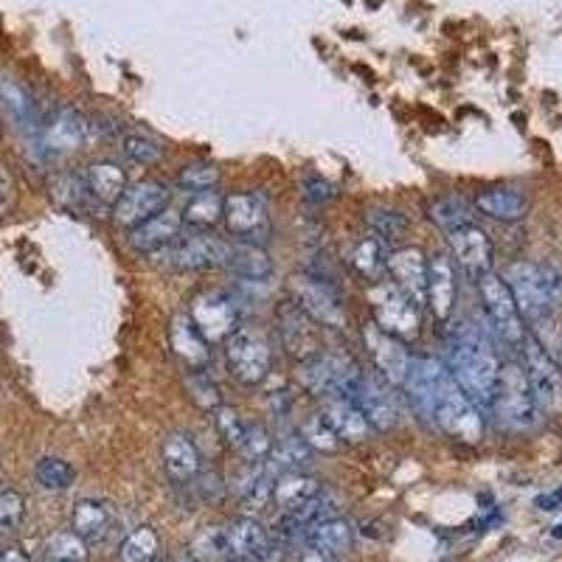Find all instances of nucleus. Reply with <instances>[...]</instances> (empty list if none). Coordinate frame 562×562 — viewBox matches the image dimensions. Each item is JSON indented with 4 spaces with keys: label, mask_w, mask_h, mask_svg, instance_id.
Wrapping results in <instances>:
<instances>
[{
    "label": "nucleus",
    "mask_w": 562,
    "mask_h": 562,
    "mask_svg": "<svg viewBox=\"0 0 562 562\" xmlns=\"http://www.w3.org/2000/svg\"><path fill=\"white\" fill-rule=\"evenodd\" d=\"M403 388L413 413L425 425L470 445L484 436V411L461 392L447 366L436 357H411Z\"/></svg>",
    "instance_id": "obj_1"
},
{
    "label": "nucleus",
    "mask_w": 562,
    "mask_h": 562,
    "mask_svg": "<svg viewBox=\"0 0 562 562\" xmlns=\"http://www.w3.org/2000/svg\"><path fill=\"white\" fill-rule=\"evenodd\" d=\"M445 366L461 392L473 399L481 411H489L498 371H501V357L495 352L489 332L470 321L459 323L450 332Z\"/></svg>",
    "instance_id": "obj_2"
},
{
    "label": "nucleus",
    "mask_w": 562,
    "mask_h": 562,
    "mask_svg": "<svg viewBox=\"0 0 562 562\" xmlns=\"http://www.w3.org/2000/svg\"><path fill=\"white\" fill-rule=\"evenodd\" d=\"M523 321H546L562 298V273L554 265L514 261L503 276Z\"/></svg>",
    "instance_id": "obj_3"
},
{
    "label": "nucleus",
    "mask_w": 562,
    "mask_h": 562,
    "mask_svg": "<svg viewBox=\"0 0 562 562\" xmlns=\"http://www.w3.org/2000/svg\"><path fill=\"white\" fill-rule=\"evenodd\" d=\"M489 411L509 431H528V427L537 425L540 411H537L535 394H532L521 360H501Z\"/></svg>",
    "instance_id": "obj_4"
},
{
    "label": "nucleus",
    "mask_w": 562,
    "mask_h": 562,
    "mask_svg": "<svg viewBox=\"0 0 562 562\" xmlns=\"http://www.w3.org/2000/svg\"><path fill=\"white\" fill-rule=\"evenodd\" d=\"M521 363L535 394L537 411L542 417H562V369L535 335L523 337Z\"/></svg>",
    "instance_id": "obj_5"
},
{
    "label": "nucleus",
    "mask_w": 562,
    "mask_h": 562,
    "mask_svg": "<svg viewBox=\"0 0 562 562\" xmlns=\"http://www.w3.org/2000/svg\"><path fill=\"white\" fill-rule=\"evenodd\" d=\"M478 281V295L481 307H484V316L489 321V332H493L498 341H503L507 346H518L521 349L526 332V321H523L521 309L514 304L512 293H509L507 281L498 273H484Z\"/></svg>",
    "instance_id": "obj_6"
},
{
    "label": "nucleus",
    "mask_w": 562,
    "mask_h": 562,
    "mask_svg": "<svg viewBox=\"0 0 562 562\" xmlns=\"http://www.w3.org/2000/svg\"><path fill=\"white\" fill-rule=\"evenodd\" d=\"M226 366L242 385H259L273 366L268 337L254 327H237L226 337Z\"/></svg>",
    "instance_id": "obj_7"
},
{
    "label": "nucleus",
    "mask_w": 562,
    "mask_h": 562,
    "mask_svg": "<svg viewBox=\"0 0 562 562\" xmlns=\"http://www.w3.org/2000/svg\"><path fill=\"white\" fill-rule=\"evenodd\" d=\"M363 371L337 355H316L304 360L302 383L309 394L323 399H352Z\"/></svg>",
    "instance_id": "obj_8"
},
{
    "label": "nucleus",
    "mask_w": 562,
    "mask_h": 562,
    "mask_svg": "<svg viewBox=\"0 0 562 562\" xmlns=\"http://www.w3.org/2000/svg\"><path fill=\"white\" fill-rule=\"evenodd\" d=\"M290 293H293V302L316 323H323V327H343L346 323V309H343L341 290H337L335 281H327L316 273L293 276Z\"/></svg>",
    "instance_id": "obj_9"
},
{
    "label": "nucleus",
    "mask_w": 562,
    "mask_h": 562,
    "mask_svg": "<svg viewBox=\"0 0 562 562\" xmlns=\"http://www.w3.org/2000/svg\"><path fill=\"white\" fill-rule=\"evenodd\" d=\"M371 312L380 330L394 335L397 341H411L419 335L422 323V307L413 304L405 293H399L394 284H378L371 290Z\"/></svg>",
    "instance_id": "obj_10"
},
{
    "label": "nucleus",
    "mask_w": 562,
    "mask_h": 562,
    "mask_svg": "<svg viewBox=\"0 0 562 562\" xmlns=\"http://www.w3.org/2000/svg\"><path fill=\"white\" fill-rule=\"evenodd\" d=\"M189 318L208 343L226 341L240 323V302L226 290H203L192 298Z\"/></svg>",
    "instance_id": "obj_11"
},
{
    "label": "nucleus",
    "mask_w": 562,
    "mask_h": 562,
    "mask_svg": "<svg viewBox=\"0 0 562 562\" xmlns=\"http://www.w3.org/2000/svg\"><path fill=\"white\" fill-rule=\"evenodd\" d=\"M228 231L240 242L247 245H259L270 233V214L268 203L254 192L228 194L226 197V214H222Z\"/></svg>",
    "instance_id": "obj_12"
},
{
    "label": "nucleus",
    "mask_w": 562,
    "mask_h": 562,
    "mask_svg": "<svg viewBox=\"0 0 562 562\" xmlns=\"http://www.w3.org/2000/svg\"><path fill=\"white\" fill-rule=\"evenodd\" d=\"M352 403L360 408V413L366 417L371 431L392 433L394 427L399 425L397 399H394L388 380H383L380 374H366L363 371L355 394H352Z\"/></svg>",
    "instance_id": "obj_13"
},
{
    "label": "nucleus",
    "mask_w": 562,
    "mask_h": 562,
    "mask_svg": "<svg viewBox=\"0 0 562 562\" xmlns=\"http://www.w3.org/2000/svg\"><path fill=\"white\" fill-rule=\"evenodd\" d=\"M231 245L214 237H178L169 247L161 251L166 268L175 270H212L226 268Z\"/></svg>",
    "instance_id": "obj_14"
},
{
    "label": "nucleus",
    "mask_w": 562,
    "mask_h": 562,
    "mask_svg": "<svg viewBox=\"0 0 562 562\" xmlns=\"http://www.w3.org/2000/svg\"><path fill=\"white\" fill-rule=\"evenodd\" d=\"M169 206V189L158 180H138V183L127 186V192L122 194L113 212H116V222L122 228H138L150 217Z\"/></svg>",
    "instance_id": "obj_15"
},
{
    "label": "nucleus",
    "mask_w": 562,
    "mask_h": 562,
    "mask_svg": "<svg viewBox=\"0 0 562 562\" xmlns=\"http://www.w3.org/2000/svg\"><path fill=\"white\" fill-rule=\"evenodd\" d=\"M222 546H226V562H261L273 551L268 528L254 518H240L222 528Z\"/></svg>",
    "instance_id": "obj_16"
},
{
    "label": "nucleus",
    "mask_w": 562,
    "mask_h": 562,
    "mask_svg": "<svg viewBox=\"0 0 562 562\" xmlns=\"http://www.w3.org/2000/svg\"><path fill=\"white\" fill-rule=\"evenodd\" d=\"M447 242H450L452 259L467 276L481 279L493 270V242L475 222H467V226L447 233Z\"/></svg>",
    "instance_id": "obj_17"
},
{
    "label": "nucleus",
    "mask_w": 562,
    "mask_h": 562,
    "mask_svg": "<svg viewBox=\"0 0 562 562\" xmlns=\"http://www.w3.org/2000/svg\"><path fill=\"white\" fill-rule=\"evenodd\" d=\"M363 341L371 360L378 366L380 378L388 380L392 385H403L405 374H408V366H411V355L405 352L403 341H397L394 335L380 330L378 323H366Z\"/></svg>",
    "instance_id": "obj_18"
},
{
    "label": "nucleus",
    "mask_w": 562,
    "mask_h": 562,
    "mask_svg": "<svg viewBox=\"0 0 562 562\" xmlns=\"http://www.w3.org/2000/svg\"><path fill=\"white\" fill-rule=\"evenodd\" d=\"M279 323L284 349L295 360H309V357L321 355V332H318L316 321L298 304L290 302L288 307H279Z\"/></svg>",
    "instance_id": "obj_19"
},
{
    "label": "nucleus",
    "mask_w": 562,
    "mask_h": 562,
    "mask_svg": "<svg viewBox=\"0 0 562 562\" xmlns=\"http://www.w3.org/2000/svg\"><path fill=\"white\" fill-rule=\"evenodd\" d=\"M388 276L392 284L411 298L413 304L425 307L427 302V259L419 247H399L388 254Z\"/></svg>",
    "instance_id": "obj_20"
},
{
    "label": "nucleus",
    "mask_w": 562,
    "mask_h": 562,
    "mask_svg": "<svg viewBox=\"0 0 562 562\" xmlns=\"http://www.w3.org/2000/svg\"><path fill=\"white\" fill-rule=\"evenodd\" d=\"M456 293H459V276H456V261L447 254H433L427 259V307L433 318L445 323L456 307Z\"/></svg>",
    "instance_id": "obj_21"
},
{
    "label": "nucleus",
    "mask_w": 562,
    "mask_h": 562,
    "mask_svg": "<svg viewBox=\"0 0 562 562\" xmlns=\"http://www.w3.org/2000/svg\"><path fill=\"white\" fill-rule=\"evenodd\" d=\"M180 231H183V214L166 206L164 212H158L155 217H150V220L141 222L138 228H132L130 247L146 256L161 254L164 247H169L171 242L178 240Z\"/></svg>",
    "instance_id": "obj_22"
},
{
    "label": "nucleus",
    "mask_w": 562,
    "mask_h": 562,
    "mask_svg": "<svg viewBox=\"0 0 562 562\" xmlns=\"http://www.w3.org/2000/svg\"><path fill=\"white\" fill-rule=\"evenodd\" d=\"M169 343H171V352H175V355H178L192 371L206 369L208 366V357H212V352H208V341L200 335V330L194 327L189 312L171 316Z\"/></svg>",
    "instance_id": "obj_23"
},
{
    "label": "nucleus",
    "mask_w": 562,
    "mask_h": 562,
    "mask_svg": "<svg viewBox=\"0 0 562 562\" xmlns=\"http://www.w3.org/2000/svg\"><path fill=\"white\" fill-rule=\"evenodd\" d=\"M475 208L498 222H518L528 214V197L518 186H493L475 197Z\"/></svg>",
    "instance_id": "obj_24"
},
{
    "label": "nucleus",
    "mask_w": 562,
    "mask_h": 562,
    "mask_svg": "<svg viewBox=\"0 0 562 562\" xmlns=\"http://www.w3.org/2000/svg\"><path fill=\"white\" fill-rule=\"evenodd\" d=\"M161 459H164L166 475L175 484H186V481L197 478L200 470H203L197 445L189 436H183V433H169L166 436L164 447H161Z\"/></svg>",
    "instance_id": "obj_25"
},
{
    "label": "nucleus",
    "mask_w": 562,
    "mask_h": 562,
    "mask_svg": "<svg viewBox=\"0 0 562 562\" xmlns=\"http://www.w3.org/2000/svg\"><path fill=\"white\" fill-rule=\"evenodd\" d=\"M321 417L330 422L343 445H357V442H366L371 436V425L352 399H327Z\"/></svg>",
    "instance_id": "obj_26"
},
{
    "label": "nucleus",
    "mask_w": 562,
    "mask_h": 562,
    "mask_svg": "<svg viewBox=\"0 0 562 562\" xmlns=\"http://www.w3.org/2000/svg\"><path fill=\"white\" fill-rule=\"evenodd\" d=\"M113 528V509L97 498H85L74 507L71 514V532L82 537L85 542H102Z\"/></svg>",
    "instance_id": "obj_27"
},
{
    "label": "nucleus",
    "mask_w": 562,
    "mask_h": 562,
    "mask_svg": "<svg viewBox=\"0 0 562 562\" xmlns=\"http://www.w3.org/2000/svg\"><path fill=\"white\" fill-rule=\"evenodd\" d=\"M0 104H3V111H7V116L12 118L17 130L26 132V136H37L40 127H37L35 99L21 82H14L12 76L0 79Z\"/></svg>",
    "instance_id": "obj_28"
},
{
    "label": "nucleus",
    "mask_w": 562,
    "mask_h": 562,
    "mask_svg": "<svg viewBox=\"0 0 562 562\" xmlns=\"http://www.w3.org/2000/svg\"><path fill=\"white\" fill-rule=\"evenodd\" d=\"M85 189L102 206H116L122 194L127 192V175H124L122 166L99 161V164H90L88 171H85Z\"/></svg>",
    "instance_id": "obj_29"
},
{
    "label": "nucleus",
    "mask_w": 562,
    "mask_h": 562,
    "mask_svg": "<svg viewBox=\"0 0 562 562\" xmlns=\"http://www.w3.org/2000/svg\"><path fill=\"white\" fill-rule=\"evenodd\" d=\"M309 461H312V447L304 442V436L298 433H290L284 439L273 442V450L261 464L268 467L273 475L284 473H307Z\"/></svg>",
    "instance_id": "obj_30"
},
{
    "label": "nucleus",
    "mask_w": 562,
    "mask_h": 562,
    "mask_svg": "<svg viewBox=\"0 0 562 562\" xmlns=\"http://www.w3.org/2000/svg\"><path fill=\"white\" fill-rule=\"evenodd\" d=\"M226 268L242 281H268L273 276V261H270L268 251H261L259 245H247V242L231 245Z\"/></svg>",
    "instance_id": "obj_31"
},
{
    "label": "nucleus",
    "mask_w": 562,
    "mask_h": 562,
    "mask_svg": "<svg viewBox=\"0 0 562 562\" xmlns=\"http://www.w3.org/2000/svg\"><path fill=\"white\" fill-rule=\"evenodd\" d=\"M85 141V122L82 116L71 107L60 111L54 122L42 130V146L49 152H71Z\"/></svg>",
    "instance_id": "obj_32"
},
{
    "label": "nucleus",
    "mask_w": 562,
    "mask_h": 562,
    "mask_svg": "<svg viewBox=\"0 0 562 562\" xmlns=\"http://www.w3.org/2000/svg\"><path fill=\"white\" fill-rule=\"evenodd\" d=\"M349 265L369 281H380L388 276V251H385V242L380 237H363L360 242H355V247L349 251Z\"/></svg>",
    "instance_id": "obj_33"
},
{
    "label": "nucleus",
    "mask_w": 562,
    "mask_h": 562,
    "mask_svg": "<svg viewBox=\"0 0 562 562\" xmlns=\"http://www.w3.org/2000/svg\"><path fill=\"white\" fill-rule=\"evenodd\" d=\"M307 542H316L321 549L332 551V554H346L355 546V526L341 514H332L327 521L316 523L307 532Z\"/></svg>",
    "instance_id": "obj_34"
},
{
    "label": "nucleus",
    "mask_w": 562,
    "mask_h": 562,
    "mask_svg": "<svg viewBox=\"0 0 562 562\" xmlns=\"http://www.w3.org/2000/svg\"><path fill=\"white\" fill-rule=\"evenodd\" d=\"M318 493H323V489L316 475L284 473L273 484V503L281 509H293L298 503L309 501V498H316Z\"/></svg>",
    "instance_id": "obj_35"
},
{
    "label": "nucleus",
    "mask_w": 562,
    "mask_h": 562,
    "mask_svg": "<svg viewBox=\"0 0 562 562\" xmlns=\"http://www.w3.org/2000/svg\"><path fill=\"white\" fill-rule=\"evenodd\" d=\"M222 214H226V197L220 192H214V189L197 192L189 200V206H186L183 226L206 231V228H214L217 222H222Z\"/></svg>",
    "instance_id": "obj_36"
},
{
    "label": "nucleus",
    "mask_w": 562,
    "mask_h": 562,
    "mask_svg": "<svg viewBox=\"0 0 562 562\" xmlns=\"http://www.w3.org/2000/svg\"><path fill=\"white\" fill-rule=\"evenodd\" d=\"M161 551V537L152 526H138L122 540L118 560L122 562H152Z\"/></svg>",
    "instance_id": "obj_37"
},
{
    "label": "nucleus",
    "mask_w": 562,
    "mask_h": 562,
    "mask_svg": "<svg viewBox=\"0 0 562 562\" xmlns=\"http://www.w3.org/2000/svg\"><path fill=\"white\" fill-rule=\"evenodd\" d=\"M366 222L371 226L374 237H380L383 242L403 240L405 233H408V228H411L408 217H405L399 208L392 206H371L369 212H366Z\"/></svg>",
    "instance_id": "obj_38"
},
{
    "label": "nucleus",
    "mask_w": 562,
    "mask_h": 562,
    "mask_svg": "<svg viewBox=\"0 0 562 562\" xmlns=\"http://www.w3.org/2000/svg\"><path fill=\"white\" fill-rule=\"evenodd\" d=\"M35 478L42 489L49 493H65V489L74 487L76 470L74 464H68L65 459H56V456H46V459L37 461Z\"/></svg>",
    "instance_id": "obj_39"
},
{
    "label": "nucleus",
    "mask_w": 562,
    "mask_h": 562,
    "mask_svg": "<svg viewBox=\"0 0 562 562\" xmlns=\"http://www.w3.org/2000/svg\"><path fill=\"white\" fill-rule=\"evenodd\" d=\"M431 220L442 228V231H456V228L473 222V214H470V203H464L461 197H442L431 206Z\"/></svg>",
    "instance_id": "obj_40"
},
{
    "label": "nucleus",
    "mask_w": 562,
    "mask_h": 562,
    "mask_svg": "<svg viewBox=\"0 0 562 562\" xmlns=\"http://www.w3.org/2000/svg\"><path fill=\"white\" fill-rule=\"evenodd\" d=\"M88 560V542L76 532H56L46 542V562H85Z\"/></svg>",
    "instance_id": "obj_41"
},
{
    "label": "nucleus",
    "mask_w": 562,
    "mask_h": 562,
    "mask_svg": "<svg viewBox=\"0 0 562 562\" xmlns=\"http://www.w3.org/2000/svg\"><path fill=\"white\" fill-rule=\"evenodd\" d=\"M270 450H273V439H270L268 427H261L259 422H251L245 427V436H242L237 452H240L247 464H261L270 456Z\"/></svg>",
    "instance_id": "obj_42"
},
{
    "label": "nucleus",
    "mask_w": 562,
    "mask_h": 562,
    "mask_svg": "<svg viewBox=\"0 0 562 562\" xmlns=\"http://www.w3.org/2000/svg\"><path fill=\"white\" fill-rule=\"evenodd\" d=\"M212 419H214V427H217V433H220V439L226 442L228 447H240L242 436H245V427L247 422L242 419V413L237 411V408H231V405H217L212 411Z\"/></svg>",
    "instance_id": "obj_43"
},
{
    "label": "nucleus",
    "mask_w": 562,
    "mask_h": 562,
    "mask_svg": "<svg viewBox=\"0 0 562 562\" xmlns=\"http://www.w3.org/2000/svg\"><path fill=\"white\" fill-rule=\"evenodd\" d=\"M124 152L136 164L155 166L164 158V144H161L158 138L144 136V132H130V136H124Z\"/></svg>",
    "instance_id": "obj_44"
},
{
    "label": "nucleus",
    "mask_w": 562,
    "mask_h": 562,
    "mask_svg": "<svg viewBox=\"0 0 562 562\" xmlns=\"http://www.w3.org/2000/svg\"><path fill=\"white\" fill-rule=\"evenodd\" d=\"M186 385H189V392H192V399L194 403L203 408V411L212 413L217 405H222V394H220V385L214 383L212 378H208L206 371L197 369L189 374V380H186Z\"/></svg>",
    "instance_id": "obj_45"
},
{
    "label": "nucleus",
    "mask_w": 562,
    "mask_h": 562,
    "mask_svg": "<svg viewBox=\"0 0 562 562\" xmlns=\"http://www.w3.org/2000/svg\"><path fill=\"white\" fill-rule=\"evenodd\" d=\"M23 514H26V498L21 493H14V489L0 493V540L17 532Z\"/></svg>",
    "instance_id": "obj_46"
},
{
    "label": "nucleus",
    "mask_w": 562,
    "mask_h": 562,
    "mask_svg": "<svg viewBox=\"0 0 562 562\" xmlns=\"http://www.w3.org/2000/svg\"><path fill=\"white\" fill-rule=\"evenodd\" d=\"M217 180H220V169H214V166H208V164L186 166V169L178 175L180 189H186V192H194V194L214 189Z\"/></svg>",
    "instance_id": "obj_47"
},
{
    "label": "nucleus",
    "mask_w": 562,
    "mask_h": 562,
    "mask_svg": "<svg viewBox=\"0 0 562 562\" xmlns=\"http://www.w3.org/2000/svg\"><path fill=\"white\" fill-rule=\"evenodd\" d=\"M302 436H304V442L312 447V450H341V447H343V442L337 439L335 431H332L330 422H327L321 413L309 419L307 425H304Z\"/></svg>",
    "instance_id": "obj_48"
},
{
    "label": "nucleus",
    "mask_w": 562,
    "mask_h": 562,
    "mask_svg": "<svg viewBox=\"0 0 562 562\" xmlns=\"http://www.w3.org/2000/svg\"><path fill=\"white\" fill-rule=\"evenodd\" d=\"M302 192L309 203H330V200H335V186L327 178H321V175H316V171L304 175Z\"/></svg>",
    "instance_id": "obj_49"
},
{
    "label": "nucleus",
    "mask_w": 562,
    "mask_h": 562,
    "mask_svg": "<svg viewBox=\"0 0 562 562\" xmlns=\"http://www.w3.org/2000/svg\"><path fill=\"white\" fill-rule=\"evenodd\" d=\"M290 562H341V557L321 549V546H316V542L304 540L290 551Z\"/></svg>",
    "instance_id": "obj_50"
},
{
    "label": "nucleus",
    "mask_w": 562,
    "mask_h": 562,
    "mask_svg": "<svg viewBox=\"0 0 562 562\" xmlns=\"http://www.w3.org/2000/svg\"><path fill=\"white\" fill-rule=\"evenodd\" d=\"M14 203V180L9 169L0 164V214H7Z\"/></svg>",
    "instance_id": "obj_51"
},
{
    "label": "nucleus",
    "mask_w": 562,
    "mask_h": 562,
    "mask_svg": "<svg viewBox=\"0 0 562 562\" xmlns=\"http://www.w3.org/2000/svg\"><path fill=\"white\" fill-rule=\"evenodd\" d=\"M535 507L542 509V512H557V509H562V487L560 489H551V493L537 495Z\"/></svg>",
    "instance_id": "obj_52"
},
{
    "label": "nucleus",
    "mask_w": 562,
    "mask_h": 562,
    "mask_svg": "<svg viewBox=\"0 0 562 562\" xmlns=\"http://www.w3.org/2000/svg\"><path fill=\"white\" fill-rule=\"evenodd\" d=\"M0 562H31V560L26 557V551L7 549V551H0Z\"/></svg>",
    "instance_id": "obj_53"
},
{
    "label": "nucleus",
    "mask_w": 562,
    "mask_h": 562,
    "mask_svg": "<svg viewBox=\"0 0 562 562\" xmlns=\"http://www.w3.org/2000/svg\"><path fill=\"white\" fill-rule=\"evenodd\" d=\"M171 562H197V557H194L192 551H183V554H178Z\"/></svg>",
    "instance_id": "obj_54"
},
{
    "label": "nucleus",
    "mask_w": 562,
    "mask_h": 562,
    "mask_svg": "<svg viewBox=\"0 0 562 562\" xmlns=\"http://www.w3.org/2000/svg\"><path fill=\"white\" fill-rule=\"evenodd\" d=\"M551 535H554L557 540H562V523H560V526H554V532H551Z\"/></svg>",
    "instance_id": "obj_55"
},
{
    "label": "nucleus",
    "mask_w": 562,
    "mask_h": 562,
    "mask_svg": "<svg viewBox=\"0 0 562 562\" xmlns=\"http://www.w3.org/2000/svg\"><path fill=\"white\" fill-rule=\"evenodd\" d=\"M560 369H562V366H560Z\"/></svg>",
    "instance_id": "obj_56"
}]
</instances>
